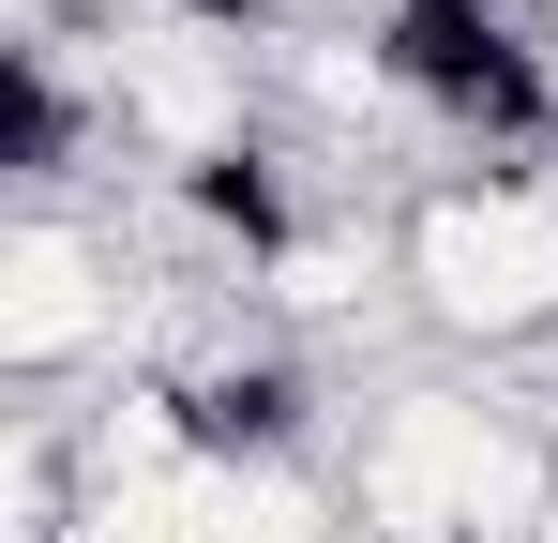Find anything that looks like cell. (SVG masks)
<instances>
[{
    "mask_svg": "<svg viewBox=\"0 0 558 543\" xmlns=\"http://www.w3.org/2000/svg\"><path fill=\"white\" fill-rule=\"evenodd\" d=\"M151 514H167V543H348V483H317L302 452H211Z\"/></svg>",
    "mask_w": 558,
    "mask_h": 543,
    "instance_id": "4",
    "label": "cell"
},
{
    "mask_svg": "<svg viewBox=\"0 0 558 543\" xmlns=\"http://www.w3.org/2000/svg\"><path fill=\"white\" fill-rule=\"evenodd\" d=\"M151 333V272L121 227H92L76 196H31L15 212V242H0V362H15V393H61V377H121Z\"/></svg>",
    "mask_w": 558,
    "mask_h": 543,
    "instance_id": "3",
    "label": "cell"
},
{
    "mask_svg": "<svg viewBox=\"0 0 558 543\" xmlns=\"http://www.w3.org/2000/svg\"><path fill=\"white\" fill-rule=\"evenodd\" d=\"M392 257H408V317L438 348H483V362L558 348V167L498 152V167L423 181Z\"/></svg>",
    "mask_w": 558,
    "mask_h": 543,
    "instance_id": "2",
    "label": "cell"
},
{
    "mask_svg": "<svg viewBox=\"0 0 558 543\" xmlns=\"http://www.w3.org/2000/svg\"><path fill=\"white\" fill-rule=\"evenodd\" d=\"M348 514L363 543H544L558 529V438L544 408H498L453 377H408L348 423Z\"/></svg>",
    "mask_w": 558,
    "mask_h": 543,
    "instance_id": "1",
    "label": "cell"
}]
</instances>
